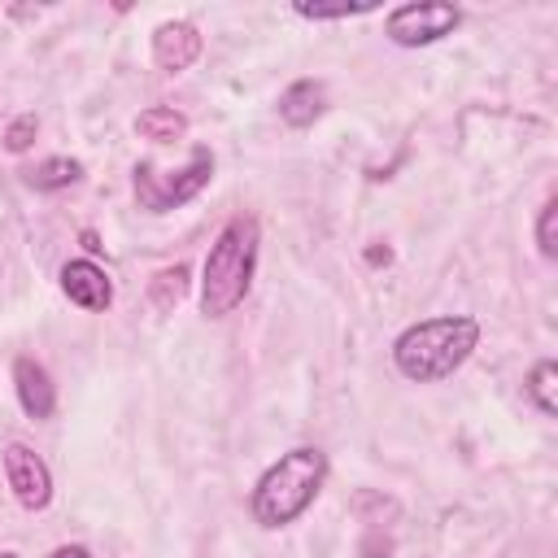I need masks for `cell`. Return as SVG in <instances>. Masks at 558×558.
Wrapping results in <instances>:
<instances>
[{"mask_svg": "<svg viewBox=\"0 0 558 558\" xmlns=\"http://www.w3.org/2000/svg\"><path fill=\"white\" fill-rule=\"evenodd\" d=\"M257 244H262V227L253 214H235L222 222L201 266V314L205 318H227L248 296V283L257 270Z\"/></svg>", "mask_w": 558, "mask_h": 558, "instance_id": "6da1fadb", "label": "cell"}, {"mask_svg": "<svg viewBox=\"0 0 558 558\" xmlns=\"http://www.w3.org/2000/svg\"><path fill=\"white\" fill-rule=\"evenodd\" d=\"M475 344H480V323L471 314L423 318L392 340V366L410 384H436V379H449L475 353Z\"/></svg>", "mask_w": 558, "mask_h": 558, "instance_id": "7a4b0ae2", "label": "cell"}, {"mask_svg": "<svg viewBox=\"0 0 558 558\" xmlns=\"http://www.w3.org/2000/svg\"><path fill=\"white\" fill-rule=\"evenodd\" d=\"M323 480H327V453L314 445H296L279 462L266 466V475L257 480L248 497V510L262 527H283L314 506Z\"/></svg>", "mask_w": 558, "mask_h": 558, "instance_id": "3957f363", "label": "cell"}, {"mask_svg": "<svg viewBox=\"0 0 558 558\" xmlns=\"http://www.w3.org/2000/svg\"><path fill=\"white\" fill-rule=\"evenodd\" d=\"M214 179V157L209 148H192V161L183 170H157L153 161H140L135 166V201L140 209L148 214H170L179 205H187L192 196H201Z\"/></svg>", "mask_w": 558, "mask_h": 558, "instance_id": "277c9868", "label": "cell"}, {"mask_svg": "<svg viewBox=\"0 0 558 558\" xmlns=\"http://www.w3.org/2000/svg\"><path fill=\"white\" fill-rule=\"evenodd\" d=\"M458 22H462V9L449 4V0H410V4H397L388 13L384 31L401 48H423V44H436V39L453 35Z\"/></svg>", "mask_w": 558, "mask_h": 558, "instance_id": "5b68a950", "label": "cell"}, {"mask_svg": "<svg viewBox=\"0 0 558 558\" xmlns=\"http://www.w3.org/2000/svg\"><path fill=\"white\" fill-rule=\"evenodd\" d=\"M0 458H4V480H9V488L17 497V506L22 510H44L52 501V471H48V462L31 445H22V440L4 445Z\"/></svg>", "mask_w": 558, "mask_h": 558, "instance_id": "8992f818", "label": "cell"}, {"mask_svg": "<svg viewBox=\"0 0 558 558\" xmlns=\"http://www.w3.org/2000/svg\"><path fill=\"white\" fill-rule=\"evenodd\" d=\"M201 48H205L201 31H196L192 22H183V17L161 22V26L153 31V61H157L161 74H183V70L201 57Z\"/></svg>", "mask_w": 558, "mask_h": 558, "instance_id": "52a82bcc", "label": "cell"}, {"mask_svg": "<svg viewBox=\"0 0 558 558\" xmlns=\"http://www.w3.org/2000/svg\"><path fill=\"white\" fill-rule=\"evenodd\" d=\"M61 292L78 305V310H109V301H113V283H109V275L96 266V262H87V257H74V262H65L61 266Z\"/></svg>", "mask_w": 558, "mask_h": 558, "instance_id": "ba28073f", "label": "cell"}, {"mask_svg": "<svg viewBox=\"0 0 558 558\" xmlns=\"http://www.w3.org/2000/svg\"><path fill=\"white\" fill-rule=\"evenodd\" d=\"M13 388H17V405L26 410V418H52V410H57V384L44 371V362L13 357Z\"/></svg>", "mask_w": 558, "mask_h": 558, "instance_id": "9c48e42d", "label": "cell"}, {"mask_svg": "<svg viewBox=\"0 0 558 558\" xmlns=\"http://www.w3.org/2000/svg\"><path fill=\"white\" fill-rule=\"evenodd\" d=\"M323 109H327V87L318 78H296L292 87L279 92V118L296 131L314 126L323 118Z\"/></svg>", "mask_w": 558, "mask_h": 558, "instance_id": "30bf717a", "label": "cell"}, {"mask_svg": "<svg viewBox=\"0 0 558 558\" xmlns=\"http://www.w3.org/2000/svg\"><path fill=\"white\" fill-rule=\"evenodd\" d=\"M135 135L153 140V144H174L187 135V118L174 109V105H148L140 118H135Z\"/></svg>", "mask_w": 558, "mask_h": 558, "instance_id": "8fae6325", "label": "cell"}, {"mask_svg": "<svg viewBox=\"0 0 558 558\" xmlns=\"http://www.w3.org/2000/svg\"><path fill=\"white\" fill-rule=\"evenodd\" d=\"M78 179H83V161H74V157H48L35 170H26V183L35 192H61V187H70Z\"/></svg>", "mask_w": 558, "mask_h": 558, "instance_id": "7c38bea8", "label": "cell"}, {"mask_svg": "<svg viewBox=\"0 0 558 558\" xmlns=\"http://www.w3.org/2000/svg\"><path fill=\"white\" fill-rule=\"evenodd\" d=\"M523 388H527L532 405H536L545 418H554V414H558V366H554L549 357H541V362L527 371Z\"/></svg>", "mask_w": 558, "mask_h": 558, "instance_id": "4fadbf2b", "label": "cell"}, {"mask_svg": "<svg viewBox=\"0 0 558 558\" xmlns=\"http://www.w3.org/2000/svg\"><path fill=\"white\" fill-rule=\"evenodd\" d=\"M187 266L183 262H174V266H161L157 275H153V283H148V296H153V305L157 310H174L183 296H187Z\"/></svg>", "mask_w": 558, "mask_h": 558, "instance_id": "5bb4252c", "label": "cell"}, {"mask_svg": "<svg viewBox=\"0 0 558 558\" xmlns=\"http://www.w3.org/2000/svg\"><path fill=\"white\" fill-rule=\"evenodd\" d=\"M554 218H558V196H549L536 214V248L541 257H558V235H554Z\"/></svg>", "mask_w": 558, "mask_h": 558, "instance_id": "9a60e30c", "label": "cell"}, {"mask_svg": "<svg viewBox=\"0 0 558 558\" xmlns=\"http://www.w3.org/2000/svg\"><path fill=\"white\" fill-rule=\"evenodd\" d=\"M35 131H39V118L35 113H17L9 126H4V148L9 153H26L35 144Z\"/></svg>", "mask_w": 558, "mask_h": 558, "instance_id": "2e32d148", "label": "cell"}, {"mask_svg": "<svg viewBox=\"0 0 558 558\" xmlns=\"http://www.w3.org/2000/svg\"><path fill=\"white\" fill-rule=\"evenodd\" d=\"M375 4H296V17H310V22H336V17H357V13H371Z\"/></svg>", "mask_w": 558, "mask_h": 558, "instance_id": "e0dca14e", "label": "cell"}, {"mask_svg": "<svg viewBox=\"0 0 558 558\" xmlns=\"http://www.w3.org/2000/svg\"><path fill=\"white\" fill-rule=\"evenodd\" d=\"M48 558H92V549L87 545H57Z\"/></svg>", "mask_w": 558, "mask_h": 558, "instance_id": "ac0fdd59", "label": "cell"}, {"mask_svg": "<svg viewBox=\"0 0 558 558\" xmlns=\"http://www.w3.org/2000/svg\"><path fill=\"white\" fill-rule=\"evenodd\" d=\"M0 558H17V554H9V549H0Z\"/></svg>", "mask_w": 558, "mask_h": 558, "instance_id": "d6986e66", "label": "cell"}]
</instances>
